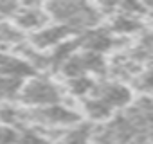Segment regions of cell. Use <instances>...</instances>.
<instances>
[{"label": "cell", "mask_w": 153, "mask_h": 144, "mask_svg": "<svg viewBox=\"0 0 153 144\" xmlns=\"http://www.w3.org/2000/svg\"><path fill=\"white\" fill-rule=\"evenodd\" d=\"M45 11L49 13L52 24L65 25L78 36L101 27V20H103V13L99 11L97 6L88 2H76V0L47 2Z\"/></svg>", "instance_id": "1"}, {"label": "cell", "mask_w": 153, "mask_h": 144, "mask_svg": "<svg viewBox=\"0 0 153 144\" xmlns=\"http://www.w3.org/2000/svg\"><path fill=\"white\" fill-rule=\"evenodd\" d=\"M63 96L65 88H61L54 79L43 74H36L24 83L18 101L24 105V108H43L63 103Z\"/></svg>", "instance_id": "2"}, {"label": "cell", "mask_w": 153, "mask_h": 144, "mask_svg": "<svg viewBox=\"0 0 153 144\" xmlns=\"http://www.w3.org/2000/svg\"><path fill=\"white\" fill-rule=\"evenodd\" d=\"M94 97L105 101L114 112L115 110H124L131 106V99H133V90L117 81V79H103L96 83V88L92 92Z\"/></svg>", "instance_id": "3"}, {"label": "cell", "mask_w": 153, "mask_h": 144, "mask_svg": "<svg viewBox=\"0 0 153 144\" xmlns=\"http://www.w3.org/2000/svg\"><path fill=\"white\" fill-rule=\"evenodd\" d=\"M74 31H70L68 27L65 25H59V24H49L47 27L33 33L27 36V42L31 43L33 49L40 50V52H51L52 49H56L58 45L65 43L67 40L70 38H76Z\"/></svg>", "instance_id": "4"}, {"label": "cell", "mask_w": 153, "mask_h": 144, "mask_svg": "<svg viewBox=\"0 0 153 144\" xmlns=\"http://www.w3.org/2000/svg\"><path fill=\"white\" fill-rule=\"evenodd\" d=\"M20 31H24L27 36L47 27L51 22L49 13L45 11V4H36V2H24L20 6V11L13 18V22Z\"/></svg>", "instance_id": "5"}, {"label": "cell", "mask_w": 153, "mask_h": 144, "mask_svg": "<svg viewBox=\"0 0 153 144\" xmlns=\"http://www.w3.org/2000/svg\"><path fill=\"white\" fill-rule=\"evenodd\" d=\"M36 74L38 72L34 70V67L27 63L24 58H20L18 54L0 50V76H11L27 81Z\"/></svg>", "instance_id": "6"}, {"label": "cell", "mask_w": 153, "mask_h": 144, "mask_svg": "<svg viewBox=\"0 0 153 144\" xmlns=\"http://www.w3.org/2000/svg\"><path fill=\"white\" fill-rule=\"evenodd\" d=\"M78 40H79V49L81 50H88V52H96V54H103V56L115 47L114 34L108 29H103V27L83 33V34L78 36Z\"/></svg>", "instance_id": "7"}, {"label": "cell", "mask_w": 153, "mask_h": 144, "mask_svg": "<svg viewBox=\"0 0 153 144\" xmlns=\"http://www.w3.org/2000/svg\"><path fill=\"white\" fill-rule=\"evenodd\" d=\"M88 121H92V122H101V124H105V122H108L112 117H114V110L105 103V101H101V99H97V97H94V96H90V97H87V99H83L81 101V110H79Z\"/></svg>", "instance_id": "8"}, {"label": "cell", "mask_w": 153, "mask_h": 144, "mask_svg": "<svg viewBox=\"0 0 153 144\" xmlns=\"http://www.w3.org/2000/svg\"><path fill=\"white\" fill-rule=\"evenodd\" d=\"M92 135H94L92 126L87 122H81L59 133L52 140V144H92Z\"/></svg>", "instance_id": "9"}, {"label": "cell", "mask_w": 153, "mask_h": 144, "mask_svg": "<svg viewBox=\"0 0 153 144\" xmlns=\"http://www.w3.org/2000/svg\"><path fill=\"white\" fill-rule=\"evenodd\" d=\"M140 27H142V24H140L139 16H133V15H126V13L115 11V13L112 15V20H110L108 31H110L112 34L128 36V34L137 33Z\"/></svg>", "instance_id": "10"}, {"label": "cell", "mask_w": 153, "mask_h": 144, "mask_svg": "<svg viewBox=\"0 0 153 144\" xmlns=\"http://www.w3.org/2000/svg\"><path fill=\"white\" fill-rule=\"evenodd\" d=\"M96 79L92 76H79V78H72V79H67L65 81V92L76 99H87L92 96L94 88H96Z\"/></svg>", "instance_id": "11"}, {"label": "cell", "mask_w": 153, "mask_h": 144, "mask_svg": "<svg viewBox=\"0 0 153 144\" xmlns=\"http://www.w3.org/2000/svg\"><path fill=\"white\" fill-rule=\"evenodd\" d=\"M24 79L11 78V76H0V103H13L20 99Z\"/></svg>", "instance_id": "12"}, {"label": "cell", "mask_w": 153, "mask_h": 144, "mask_svg": "<svg viewBox=\"0 0 153 144\" xmlns=\"http://www.w3.org/2000/svg\"><path fill=\"white\" fill-rule=\"evenodd\" d=\"M135 83V88L144 92V94H153V68H146L142 72H139V74L135 76L133 79Z\"/></svg>", "instance_id": "13"}, {"label": "cell", "mask_w": 153, "mask_h": 144, "mask_svg": "<svg viewBox=\"0 0 153 144\" xmlns=\"http://www.w3.org/2000/svg\"><path fill=\"white\" fill-rule=\"evenodd\" d=\"M18 2H11V0H0V24H7L13 22V18L16 16V13L20 11Z\"/></svg>", "instance_id": "14"}, {"label": "cell", "mask_w": 153, "mask_h": 144, "mask_svg": "<svg viewBox=\"0 0 153 144\" xmlns=\"http://www.w3.org/2000/svg\"><path fill=\"white\" fill-rule=\"evenodd\" d=\"M18 140H20L18 128L0 124V144H18Z\"/></svg>", "instance_id": "15"}, {"label": "cell", "mask_w": 153, "mask_h": 144, "mask_svg": "<svg viewBox=\"0 0 153 144\" xmlns=\"http://www.w3.org/2000/svg\"><path fill=\"white\" fill-rule=\"evenodd\" d=\"M146 43L153 47V33H149V34H148V42H146Z\"/></svg>", "instance_id": "16"}, {"label": "cell", "mask_w": 153, "mask_h": 144, "mask_svg": "<svg viewBox=\"0 0 153 144\" xmlns=\"http://www.w3.org/2000/svg\"><path fill=\"white\" fill-rule=\"evenodd\" d=\"M149 144H153V142H149Z\"/></svg>", "instance_id": "17"}, {"label": "cell", "mask_w": 153, "mask_h": 144, "mask_svg": "<svg viewBox=\"0 0 153 144\" xmlns=\"http://www.w3.org/2000/svg\"><path fill=\"white\" fill-rule=\"evenodd\" d=\"M0 25H2V24H0Z\"/></svg>", "instance_id": "18"}]
</instances>
